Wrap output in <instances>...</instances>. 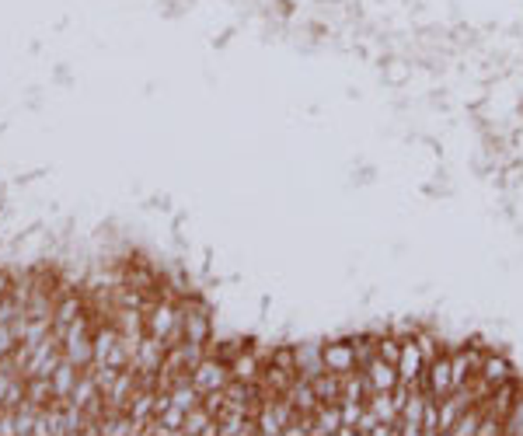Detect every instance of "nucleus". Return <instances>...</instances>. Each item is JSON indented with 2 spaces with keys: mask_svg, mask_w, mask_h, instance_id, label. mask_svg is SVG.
<instances>
[{
  "mask_svg": "<svg viewBox=\"0 0 523 436\" xmlns=\"http://www.w3.org/2000/svg\"><path fill=\"white\" fill-rule=\"evenodd\" d=\"M98 398H102V391H98V381H94V374H91V370H81V377H78V384H74V395L67 398V401L87 412V408H91Z\"/></svg>",
  "mask_w": 523,
  "mask_h": 436,
  "instance_id": "15",
  "label": "nucleus"
},
{
  "mask_svg": "<svg viewBox=\"0 0 523 436\" xmlns=\"http://www.w3.org/2000/svg\"><path fill=\"white\" fill-rule=\"evenodd\" d=\"M482 412H485V401H478V405H468V408L461 412V419L450 426V436H478Z\"/></svg>",
  "mask_w": 523,
  "mask_h": 436,
  "instance_id": "17",
  "label": "nucleus"
},
{
  "mask_svg": "<svg viewBox=\"0 0 523 436\" xmlns=\"http://www.w3.org/2000/svg\"><path fill=\"white\" fill-rule=\"evenodd\" d=\"M18 346V335L11 332V325H0V359L11 357V350Z\"/></svg>",
  "mask_w": 523,
  "mask_h": 436,
  "instance_id": "21",
  "label": "nucleus"
},
{
  "mask_svg": "<svg viewBox=\"0 0 523 436\" xmlns=\"http://www.w3.org/2000/svg\"><path fill=\"white\" fill-rule=\"evenodd\" d=\"M297 350V370L304 377H318L324 370V359H322V342H300L293 346Z\"/></svg>",
  "mask_w": 523,
  "mask_h": 436,
  "instance_id": "13",
  "label": "nucleus"
},
{
  "mask_svg": "<svg viewBox=\"0 0 523 436\" xmlns=\"http://www.w3.org/2000/svg\"><path fill=\"white\" fill-rule=\"evenodd\" d=\"M7 293H11V276H7L4 269H0V300H4Z\"/></svg>",
  "mask_w": 523,
  "mask_h": 436,
  "instance_id": "22",
  "label": "nucleus"
},
{
  "mask_svg": "<svg viewBox=\"0 0 523 436\" xmlns=\"http://www.w3.org/2000/svg\"><path fill=\"white\" fill-rule=\"evenodd\" d=\"M192 384L200 388V395L227 388V384H231V366H227V359L206 353V357L196 363V370H192Z\"/></svg>",
  "mask_w": 523,
  "mask_h": 436,
  "instance_id": "1",
  "label": "nucleus"
},
{
  "mask_svg": "<svg viewBox=\"0 0 523 436\" xmlns=\"http://www.w3.org/2000/svg\"><path fill=\"white\" fill-rule=\"evenodd\" d=\"M503 436H523V388L520 395H517V401H513V408L503 419Z\"/></svg>",
  "mask_w": 523,
  "mask_h": 436,
  "instance_id": "20",
  "label": "nucleus"
},
{
  "mask_svg": "<svg viewBox=\"0 0 523 436\" xmlns=\"http://www.w3.org/2000/svg\"><path fill=\"white\" fill-rule=\"evenodd\" d=\"M154 398H158V388H136V395L129 398V405H126V412L147 430V423L154 419Z\"/></svg>",
  "mask_w": 523,
  "mask_h": 436,
  "instance_id": "12",
  "label": "nucleus"
},
{
  "mask_svg": "<svg viewBox=\"0 0 523 436\" xmlns=\"http://www.w3.org/2000/svg\"><path fill=\"white\" fill-rule=\"evenodd\" d=\"M360 370L366 374L370 395H373V391H395V388L402 384V377H398V366H395L391 359H384V357H373L370 363H363Z\"/></svg>",
  "mask_w": 523,
  "mask_h": 436,
  "instance_id": "4",
  "label": "nucleus"
},
{
  "mask_svg": "<svg viewBox=\"0 0 523 436\" xmlns=\"http://www.w3.org/2000/svg\"><path fill=\"white\" fill-rule=\"evenodd\" d=\"M322 359L328 370L335 374H349L356 370V350H353V339H328L322 342Z\"/></svg>",
  "mask_w": 523,
  "mask_h": 436,
  "instance_id": "5",
  "label": "nucleus"
},
{
  "mask_svg": "<svg viewBox=\"0 0 523 436\" xmlns=\"http://www.w3.org/2000/svg\"><path fill=\"white\" fill-rule=\"evenodd\" d=\"M25 401L36 405V408L53 405V401H56V395H53V381H49V377H25Z\"/></svg>",
  "mask_w": 523,
  "mask_h": 436,
  "instance_id": "16",
  "label": "nucleus"
},
{
  "mask_svg": "<svg viewBox=\"0 0 523 436\" xmlns=\"http://www.w3.org/2000/svg\"><path fill=\"white\" fill-rule=\"evenodd\" d=\"M164 353H168V346H164L161 339L143 335L140 346H136V357H133V366H129V370H136V374H161Z\"/></svg>",
  "mask_w": 523,
  "mask_h": 436,
  "instance_id": "6",
  "label": "nucleus"
},
{
  "mask_svg": "<svg viewBox=\"0 0 523 436\" xmlns=\"http://www.w3.org/2000/svg\"><path fill=\"white\" fill-rule=\"evenodd\" d=\"M78 377H81V366H74L70 359L63 357L60 359V366L53 370V395L60 398V401H67V398L74 395V384H78Z\"/></svg>",
  "mask_w": 523,
  "mask_h": 436,
  "instance_id": "11",
  "label": "nucleus"
},
{
  "mask_svg": "<svg viewBox=\"0 0 523 436\" xmlns=\"http://www.w3.org/2000/svg\"><path fill=\"white\" fill-rule=\"evenodd\" d=\"M422 370H426V359L419 353V342L415 335L402 339V353H398V377L408 388H422Z\"/></svg>",
  "mask_w": 523,
  "mask_h": 436,
  "instance_id": "3",
  "label": "nucleus"
},
{
  "mask_svg": "<svg viewBox=\"0 0 523 436\" xmlns=\"http://www.w3.org/2000/svg\"><path fill=\"white\" fill-rule=\"evenodd\" d=\"M78 315H84V300L78 297V293H63V297L56 300V315H53L56 335H63V328H67Z\"/></svg>",
  "mask_w": 523,
  "mask_h": 436,
  "instance_id": "14",
  "label": "nucleus"
},
{
  "mask_svg": "<svg viewBox=\"0 0 523 436\" xmlns=\"http://www.w3.org/2000/svg\"><path fill=\"white\" fill-rule=\"evenodd\" d=\"M482 374L485 381L492 384V388H499V384H506V381H513V363L503 357V353H488L485 350V359H482Z\"/></svg>",
  "mask_w": 523,
  "mask_h": 436,
  "instance_id": "10",
  "label": "nucleus"
},
{
  "mask_svg": "<svg viewBox=\"0 0 523 436\" xmlns=\"http://www.w3.org/2000/svg\"><path fill=\"white\" fill-rule=\"evenodd\" d=\"M415 342H419V353H422V359H426V363H433V359L443 353L440 339H437L429 328H415Z\"/></svg>",
  "mask_w": 523,
  "mask_h": 436,
  "instance_id": "19",
  "label": "nucleus"
},
{
  "mask_svg": "<svg viewBox=\"0 0 523 436\" xmlns=\"http://www.w3.org/2000/svg\"><path fill=\"white\" fill-rule=\"evenodd\" d=\"M231 366V381H244V384H258V377H262V370H266V359L258 357V350H251V346H244L238 357L227 363Z\"/></svg>",
  "mask_w": 523,
  "mask_h": 436,
  "instance_id": "8",
  "label": "nucleus"
},
{
  "mask_svg": "<svg viewBox=\"0 0 523 436\" xmlns=\"http://www.w3.org/2000/svg\"><path fill=\"white\" fill-rule=\"evenodd\" d=\"M0 423H4V408H0Z\"/></svg>",
  "mask_w": 523,
  "mask_h": 436,
  "instance_id": "23",
  "label": "nucleus"
},
{
  "mask_svg": "<svg viewBox=\"0 0 523 436\" xmlns=\"http://www.w3.org/2000/svg\"><path fill=\"white\" fill-rule=\"evenodd\" d=\"M311 433H315V436L342 433V408H339V401H318Z\"/></svg>",
  "mask_w": 523,
  "mask_h": 436,
  "instance_id": "9",
  "label": "nucleus"
},
{
  "mask_svg": "<svg viewBox=\"0 0 523 436\" xmlns=\"http://www.w3.org/2000/svg\"><path fill=\"white\" fill-rule=\"evenodd\" d=\"M422 388L433 398H446L454 391V363H450V353H446V350H443L433 363H426V370H422Z\"/></svg>",
  "mask_w": 523,
  "mask_h": 436,
  "instance_id": "2",
  "label": "nucleus"
},
{
  "mask_svg": "<svg viewBox=\"0 0 523 436\" xmlns=\"http://www.w3.org/2000/svg\"><path fill=\"white\" fill-rule=\"evenodd\" d=\"M422 405H426V388H412L398 412V433L422 436Z\"/></svg>",
  "mask_w": 523,
  "mask_h": 436,
  "instance_id": "7",
  "label": "nucleus"
},
{
  "mask_svg": "<svg viewBox=\"0 0 523 436\" xmlns=\"http://www.w3.org/2000/svg\"><path fill=\"white\" fill-rule=\"evenodd\" d=\"M422 433L426 436H440V398H433L426 391V405H422Z\"/></svg>",
  "mask_w": 523,
  "mask_h": 436,
  "instance_id": "18",
  "label": "nucleus"
}]
</instances>
